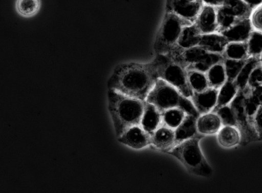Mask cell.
<instances>
[{
    "mask_svg": "<svg viewBox=\"0 0 262 193\" xmlns=\"http://www.w3.org/2000/svg\"><path fill=\"white\" fill-rule=\"evenodd\" d=\"M158 79L150 62L118 65L107 82L108 89L145 101Z\"/></svg>",
    "mask_w": 262,
    "mask_h": 193,
    "instance_id": "cell-1",
    "label": "cell"
},
{
    "mask_svg": "<svg viewBox=\"0 0 262 193\" xmlns=\"http://www.w3.org/2000/svg\"><path fill=\"white\" fill-rule=\"evenodd\" d=\"M108 110L117 138L130 127L140 125L145 101L108 89Z\"/></svg>",
    "mask_w": 262,
    "mask_h": 193,
    "instance_id": "cell-2",
    "label": "cell"
},
{
    "mask_svg": "<svg viewBox=\"0 0 262 193\" xmlns=\"http://www.w3.org/2000/svg\"><path fill=\"white\" fill-rule=\"evenodd\" d=\"M145 101L155 106L161 114L167 110L179 108L186 114L197 118L200 115L189 98L185 96L175 87L160 78L157 80Z\"/></svg>",
    "mask_w": 262,
    "mask_h": 193,
    "instance_id": "cell-3",
    "label": "cell"
},
{
    "mask_svg": "<svg viewBox=\"0 0 262 193\" xmlns=\"http://www.w3.org/2000/svg\"><path fill=\"white\" fill-rule=\"evenodd\" d=\"M201 139L195 137L185 140L165 152L177 158L190 174L208 177L213 171L201 150Z\"/></svg>",
    "mask_w": 262,
    "mask_h": 193,
    "instance_id": "cell-4",
    "label": "cell"
},
{
    "mask_svg": "<svg viewBox=\"0 0 262 193\" xmlns=\"http://www.w3.org/2000/svg\"><path fill=\"white\" fill-rule=\"evenodd\" d=\"M158 78L167 82L185 96L190 98L193 91L187 78V71L166 54H156L150 62Z\"/></svg>",
    "mask_w": 262,
    "mask_h": 193,
    "instance_id": "cell-5",
    "label": "cell"
},
{
    "mask_svg": "<svg viewBox=\"0 0 262 193\" xmlns=\"http://www.w3.org/2000/svg\"><path fill=\"white\" fill-rule=\"evenodd\" d=\"M187 70L206 73L214 64L222 61V54L208 52L199 46L184 49L178 45L166 54Z\"/></svg>",
    "mask_w": 262,
    "mask_h": 193,
    "instance_id": "cell-6",
    "label": "cell"
},
{
    "mask_svg": "<svg viewBox=\"0 0 262 193\" xmlns=\"http://www.w3.org/2000/svg\"><path fill=\"white\" fill-rule=\"evenodd\" d=\"M192 24L191 22L173 12L166 11L154 44L156 54L168 53L178 45L184 28Z\"/></svg>",
    "mask_w": 262,
    "mask_h": 193,
    "instance_id": "cell-7",
    "label": "cell"
},
{
    "mask_svg": "<svg viewBox=\"0 0 262 193\" xmlns=\"http://www.w3.org/2000/svg\"><path fill=\"white\" fill-rule=\"evenodd\" d=\"M204 4L202 0H169L166 11L173 12L193 23Z\"/></svg>",
    "mask_w": 262,
    "mask_h": 193,
    "instance_id": "cell-8",
    "label": "cell"
},
{
    "mask_svg": "<svg viewBox=\"0 0 262 193\" xmlns=\"http://www.w3.org/2000/svg\"><path fill=\"white\" fill-rule=\"evenodd\" d=\"M117 139L120 143L136 149H141L151 144V135L141 125L130 127Z\"/></svg>",
    "mask_w": 262,
    "mask_h": 193,
    "instance_id": "cell-9",
    "label": "cell"
},
{
    "mask_svg": "<svg viewBox=\"0 0 262 193\" xmlns=\"http://www.w3.org/2000/svg\"><path fill=\"white\" fill-rule=\"evenodd\" d=\"M193 23L201 34L219 33L216 7L204 4Z\"/></svg>",
    "mask_w": 262,
    "mask_h": 193,
    "instance_id": "cell-10",
    "label": "cell"
},
{
    "mask_svg": "<svg viewBox=\"0 0 262 193\" xmlns=\"http://www.w3.org/2000/svg\"><path fill=\"white\" fill-rule=\"evenodd\" d=\"M218 92V89L210 87L202 92H193L190 99L200 115L213 110L217 103Z\"/></svg>",
    "mask_w": 262,
    "mask_h": 193,
    "instance_id": "cell-11",
    "label": "cell"
},
{
    "mask_svg": "<svg viewBox=\"0 0 262 193\" xmlns=\"http://www.w3.org/2000/svg\"><path fill=\"white\" fill-rule=\"evenodd\" d=\"M253 29L249 17L238 20L221 33L229 42H246Z\"/></svg>",
    "mask_w": 262,
    "mask_h": 193,
    "instance_id": "cell-12",
    "label": "cell"
},
{
    "mask_svg": "<svg viewBox=\"0 0 262 193\" xmlns=\"http://www.w3.org/2000/svg\"><path fill=\"white\" fill-rule=\"evenodd\" d=\"M197 119L193 115L186 114L181 123L174 129L175 140L173 147L185 140L195 137L202 138L204 137L198 131Z\"/></svg>",
    "mask_w": 262,
    "mask_h": 193,
    "instance_id": "cell-13",
    "label": "cell"
},
{
    "mask_svg": "<svg viewBox=\"0 0 262 193\" xmlns=\"http://www.w3.org/2000/svg\"><path fill=\"white\" fill-rule=\"evenodd\" d=\"M174 140V129L163 124L151 134V144L164 152L173 147Z\"/></svg>",
    "mask_w": 262,
    "mask_h": 193,
    "instance_id": "cell-14",
    "label": "cell"
},
{
    "mask_svg": "<svg viewBox=\"0 0 262 193\" xmlns=\"http://www.w3.org/2000/svg\"><path fill=\"white\" fill-rule=\"evenodd\" d=\"M222 126L219 116L212 112L200 115L196 120L198 131L203 136L217 133Z\"/></svg>",
    "mask_w": 262,
    "mask_h": 193,
    "instance_id": "cell-15",
    "label": "cell"
},
{
    "mask_svg": "<svg viewBox=\"0 0 262 193\" xmlns=\"http://www.w3.org/2000/svg\"><path fill=\"white\" fill-rule=\"evenodd\" d=\"M162 124V114L153 104L145 101L141 126L152 134Z\"/></svg>",
    "mask_w": 262,
    "mask_h": 193,
    "instance_id": "cell-16",
    "label": "cell"
},
{
    "mask_svg": "<svg viewBox=\"0 0 262 193\" xmlns=\"http://www.w3.org/2000/svg\"><path fill=\"white\" fill-rule=\"evenodd\" d=\"M227 43L221 33L216 32L201 34L198 46L208 52L222 54Z\"/></svg>",
    "mask_w": 262,
    "mask_h": 193,
    "instance_id": "cell-17",
    "label": "cell"
},
{
    "mask_svg": "<svg viewBox=\"0 0 262 193\" xmlns=\"http://www.w3.org/2000/svg\"><path fill=\"white\" fill-rule=\"evenodd\" d=\"M217 140L224 147L235 146L242 140L240 131L236 126L223 125L217 133Z\"/></svg>",
    "mask_w": 262,
    "mask_h": 193,
    "instance_id": "cell-18",
    "label": "cell"
},
{
    "mask_svg": "<svg viewBox=\"0 0 262 193\" xmlns=\"http://www.w3.org/2000/svg\"><path fill=\"white\" fill-rule=\"evenodd\" d=\"M239 91L234 80L227 79L219 89L217 103L211 112H213L220 107L229 104Z\"/></svg>",
    "mask_w": 262,
    "mask_h": 193,
    "instance_id": "cell-19",
    "label": "cell"
},
{
    "mask_svg": "<svg viewBox=\"0 0 262 193\" xmlns=\"http://www.w3.org/2000/svg\"><path fill=\"white\" fill-rule=\"evenodd\" d=\"M205 73L210 88L219 90L228 79L223 60L212 65Z\"/></svg>",
    "mask_w": 262,
    "mask_h": 193,
    "instance_id": "cell-20",
    "label": "cell"
},
{
    "mask_svg": "<svg viewBox=\"0 0 262 193\" xmlns=\"http://www.w3.org/2000/svg\"><path fill=\"white\" fill-rule=\"evenodd\" d=\"M201 34L193 23L183 30L178 41V45L184 49L198 46Z\"/></svg>",
    "mask_w": 262,
    "mask_h": 193,
    "instance_id": "cell-21",
    "label": "cell"
},
{
    "mask_svg": "<svg viewBox=\"0 0 262 193\" xmlns=\"http://www.w3.org/2000/svg\"><path fill=\"white\" fill-rule=\"evenodd\" d=\"M224 58L245 60L249 56L246 42H229L222 54Z\"/></svg>",
    "mask_w": 262,
    "mask_h": 193,
    "instance_id": "cell-22",
    "label": "cell"
},
{
    "mask_svg": "<svg viewBox=\"0 0 262 193\" xmlns=\"http://www.w3.org/2000/svg\"><path fill=\"white\" fill-rule=\"evenodd\" d=\"M41 0H16L15 8L17 14L25 18L34 16L39 12Z\"/></svg>",
    "mask_w": 262,
    "mask_h": 193,
    "instance_id": "cell-23",
    "label": "cell"
},
{
    "mask_svg": "<svg viewBox=\"0 0 262 193\" xmlns=\"http://www.w3.org/2000/svg\"><path fill=\"white\" fill-rule=\"evenodd\" d=\"M259 62L258 58L249 57L245 61L239 73L234 80L239 90L245 89L251 72Z\"/></svg>",
    "mask_w": 262,
    "mask_h": 193,
    "instance_id": "cell-24",
    "label": "cell"
},
{
    "mask_svg": "<svg viewBox=\"0 0 262 193\" xmlns=\"http://www.w3.org/2000/svg\"><path fill=\"white\" fill-rule=\"evenodd\" d=\"M187 71L189 84L193 92H202L209 88L206 73L194 70Z\"/></svg>",
    "mask_w": 262,
    "mask_h": 193,
    "instance_id": "cell-25",
    "label": "cell"
},
{
    "mask_svg": "<svg viewBox=\"0 0 262 193\" xmlns=\"http://www.w3.org/2000/svg\"><path fill=\"white\" fill-rule=\"evenodd\" d=\"M223 6L238 19L249 17L251 8L243 0H225Z\"/></svg>",
    "mask_w": 262,
    "mask_h": 193,
    "instance_id": "cell-26",
    "label": "cell"
},
{
    "mask_svg": "<svg viewBox=\"0 0 262 193\" xmlns=\"http://www.w3.org/2000/svg\"><path fill=\"white\" fill-rule=\"evenodd\" d=\"M186 114L179 108L167 110L162 114V124L175 129L181 123Z\"/></svg>",
    "mask_w": 262,
    "mask_h": 193,
    "instance_id": "cell-27",
    "label": "cell"
},
{
    "mask_svg": "<svg viewBox=\"0 0 262 193\" xmlns=\"http://www.w3.org/2000/svg\"><path fill=\"white\" fill-rule=\"evenodd\" d=\"M246 42L249 56L259 58L262 53V32L253 30Z\"/></svg>",
    "mask_w": 262,
    "mask_h": 193,
    "instance_id": "cell-28",
    "label": "cell"
},
{
    "mask_svg": "<svg viewBox=\"0 0 262 193\" xmlns=\"http://www.w3.org/2000/svg\"><path fill=\"white\" fill-rule=\"evenodd\" d=\"M213 112L216 113L219 116L223 126L232 125L237 126L235 115L230 104L220 107Z\"/></svg>",
    "mask_w": 262,
    "mask_h": 193,
    "instance_id": "cell-29",
    "label": "cell"
},
{
    "mask_svg": "<svg viewBox=\"0 0 262 193\" xmlns=\"http://www.w3.org/2000/svg\"><path fill=\"white\" fill-rule=\"evenodd\" d=\"M245 60H236L224 58L223 63L227 79L234 80L245 62Z\"/></svg>",
    "mask_w": 262,
    "mask_h": 193,
    "instance_id": "cell-30",
    "label": "cell"
},
{
    "mask_svg": "<svg viewBox=\"0 0 262 193\" xmlns=\"http://www.w3.org/2000/svg\"><path fill=\"white\" fill-rule=\"evenodd\" d=\"M249 19L253 30L262 32V3L251 9Z\"/></svg>",
    "mask_w": 262,
    "mask_h": 193,
    "instance_id": "cell-31",
    "label": "cell"
},
{
    "mask_svg": "<svg viewBox=\"0 0 262 193\" xmlns=\"http://www.w3.org/2000/svg\"><path fill=\"white\" fill-rule=\"evenodd\" d=\"M262 85V64L259 62L253 69L249 76L247 87L251 89Z\"/></svg>",
    "mask_w": 262,
    "mask_h": 193,
    "instance_id": "cell-32",
    "label": "cell"
},
{
    "mask_svg": "<svg viewBox=\"0 0 262 193\" xmlns=\"http://www.w3.org/2000/svg\"><path fill=\"white\" fill-rule=\"evenodd\" d=\"M249 93L255 102L259 106H262V85L251 89H249Z\"/></svg>",
    "mask_w": 262,
    "mask_h": 193,
    "instance_id": "cell-33",
    "label": "cell"
},
{
    "mask_svg": "<svg viewBox=\"0 0 262 193\" xmlns=\"http://www.w3.org/2000/svg\"><path fill=\"white\" fill-rule=\"evenodd\" d=\"M253 123L258 136L262 137V106L258 109L254 117Z\"/></svg>",
    "mask_w": 262,
    "mask_h": 193,
    "instance_id": "cell-34",
    "label": "cell"
},
{
    "mask_svg": "<svg viewBox=\"0 0 262 193\" xmlns=\"http://www.w3.org/2000/svg\"><path fill=\"white\" fill-rule=\"evenodd\" d=\"M205 5L219 7L224 5L225 0H202Z\"/></svg>",
    "mask_w": 262,
    "mask_h": 193,
    "instance_id": "cell-35",
    "label": "cell"
},
{
    "mask_svg": "<svg viewBox=\"0 0 262 193\" xmlns=\"http://www.w3.org/2000/svg\"><path fill=\"white\" fill-rule=\"evenodd\" d=\"M251 9L262 3V0H243Z\"/></svg>",
    "mask_w": 262,
    "mask_h": 193,
    "instance_id": "cell-36",
    "label": "cell"
},
{
    "mask_svg": "<svg viewBox=\"0 0 262 193\" xmlns=\"http://www.w3.org/2000/svg\"><path fill=\"white\" fill-rule=\"evenodd\" d=\"M258 59H259V62L262 64V53L259 56Z\"/></svg>",
    "mask_w": 262,
    "mask_h": 193,
    "instance_id": "cell-37",
    "label": "cell"
},
{
    "mask_svg": "<svg viewBox=\"0 0 262 193\" xmlns=\"http://www.w3.org/2000/svg\"><path fill=\"white\" fill-rule=\"evenodd\" d=\"M185 1H190V2H193V1H196L197 0H185Z\"/></svg>",
    "mask_w": 262,
    "mask_h": 193,
    "instance_id": "cell-38",
    "label": "cell"
}]
</instances>
